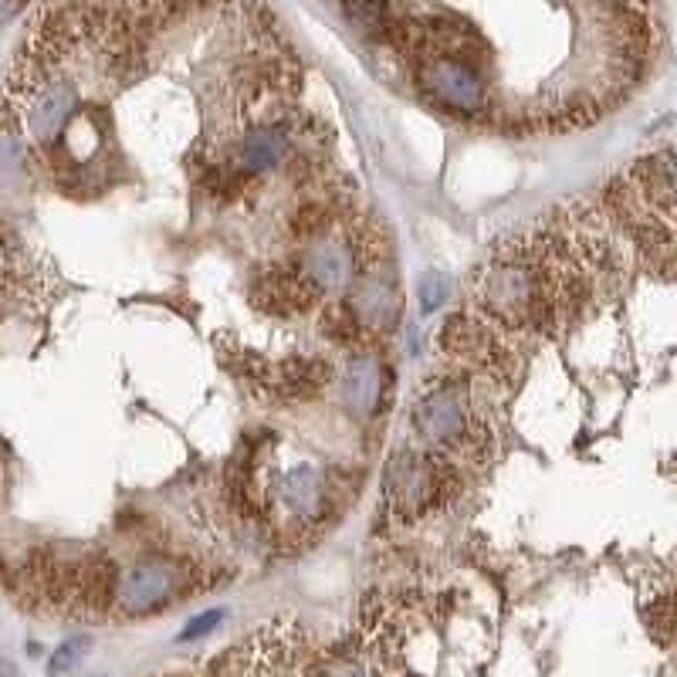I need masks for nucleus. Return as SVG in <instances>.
Returning <instances> with one entry per match:
<instances>
[{
	"label": "nucleus",
	"instance_id": "f257e3e1",
	"mask_svg": "<svg viewBox=\"0 0 677 677\" xmlns=\"http://www.w3.org/2000/svg\"><path fill=\"white\" fill-rule=\"evenodd\" d=\"M461 488V464L431 448H400L383 478V494L390 512L403 522H416L438 512Z\"/></svg>",
	"mask_w": 677,
	"mask_h": 677
},
{
	"label": "nucleus",
	"instance_id": "f03ea898",
	"mask_svg": "<svg viewBox=\"0 0 677 677\" xmlns=\"http://www.w3.org/2000/svg\"><path fill=\"white\" fill-rule=\"evenodd\" d=\"M204 586V569L194 559H174V556H149L129 566L119 576L116 610L126 617L156 614L166 604L184 600L187 592Z\"/></svg>",
	"mask_w": 677,
	"mask_h": 677
},
{
	"label": "nucleus",
	"instance_id": "7ed1b4c3",
	"mask_svg": "<svg viewBox=\"0 0 677 677\" xmlns=\"http://www.w3.org/2000/svg\"><path fill=\"white\" fill-rule=\"evenodd\" d=\"M416 89L434 99L444 112L461 119H481L491 106L484 71L458 55H431L413 61Z\"/></svg>",
	"mask_w": 677,
	"mask_h": 677
},
{
	"label": "nucleus",
	"instance_id": "20e7f679",
	"mask_svg": "<svg viewBox=\"0 0 677 677\" xmlns=\"http://www.w3.org/2000/svg\"><path fill=\"white\" fill-rule=\"evenodd\" d=\"M318 298H322V292L308 282V275L295 262L265 268L251 282V302L278 318L305 315L318 305Z\"/></svg>",
	"mask_w": 677,
	"mask_h": 677
},
{
	"label": "nucleus",
	"instance_id": "39448f33",
	"mask_svg": "<svg viewBox=\"0 0 677 677\" xmlns=\"http://www.w3.org/2000/svg\"><path fill=\"white\" fill-rule=\"evenodd\" d=\"M353 312L360 315V322L366 325L370 335H383L396 325L400 318V288L393 278H386V268L383 265H370V268H360L356 278L350 282V298Z\"/></svg>",
	"mask_w": 677,
	"mask_h": 677
},
{
	"label": "nucleus",
	"instance_id": "423d86ee",
	"mask_svg": "<svg viewBox=\"0 0 677 677\" xmlns=\"http://www.w3.org/2000/svg\"><path fill=\"white\" fill-rule=\"evenodd\" d=\"M386 393V373H383V363L370 353H356L350 370L343 373V400L353 406V413H376L383 403H390Z\"/></svg>",
	"mask_w": 677,
	"mask_h": 677
},
{
	"label": "nucleus",
	"instance_id": "0eeeda50",
	"mask_svg": "<svg viewBox=\"0 0 677 677\" xmlns=\"http://www.w3.org/2000/svg\"><path fill=\"white\" fill-rule=\"evenodd\" d=\"M318 332H322V338H328V343L343 346V350H360L370 338L366 325L360 322V315L353 312V305L346 298L335 305H325V312L318 318Z\"/></svg>",
	"mask_w": 677,
	"mask_h": 677
},
{
	"label": "nucleus",
	"instance_id": "6e6552de",
	"mask_svg": "<svg viewBox=\"0 0 677 677\" xmlns=\"http://www.w3.org/2000/svg\"><path fill=\"white\" fill-rule=\"evenodd\" d=\"M81 647H85V640H68V644H61L58 647V654L51 657V674H61V670H68L78 657H81Z\"/></svg>",
	"mask_w": 677,
	"mask_h": 677
},
{
	"label": "nucleus",
	"instance_id": "1a4fd4ad",
	"mask_svg": "<svg viewBox=\"0 0 677 677\" xmlns=\"http://www.w3.org/2000/svg\"><path fill=\"white\" fill-rule=\"evenodd\" d=\"M220 617H224L220 610H210V614H204V617L190 620V624L184 627L180 640H194V637H204V634H210V630L217 627V620H220Z\"/></svg>",
	"mask_w": 677,
	"mask_h": 677
},
{
	"label": "nucleus",
	"instance_id": "9d476101",
	"mask_svg": "<svg viewBox=\"0 0 677 677\" xmlns=\"http://www.w3.org/2000/svg\"><path fill=\"white\" fill-rule=\"evenodd\" d=\"M634 4H637V0H634Z\"/></svg>",
	"mask_w": 677,
	"mask_h": 677
}]
</instances>
